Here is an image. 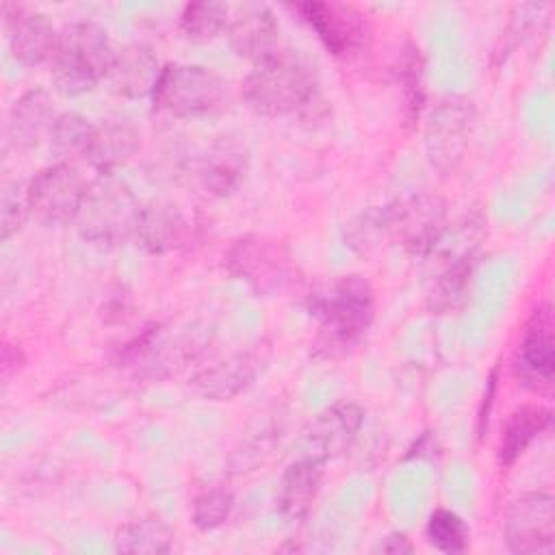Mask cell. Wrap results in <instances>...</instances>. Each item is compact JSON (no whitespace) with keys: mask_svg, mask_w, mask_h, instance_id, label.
<instances>
[{"mask_svg":"<svg viewBox=\"0 0 555 555\" xmlns=\"http://www.w3.org/2000/svg\"><path fill=\"white\" fill-rule=\"evenodd\" d=\"M308 310L319 321L321 343L345 351L356 347L373 323V288L362 275H340L310 293Z\"/></svg>","mask_w":555,"mask_h":555,"instance_id":"cell-1","label":"cell"},{"mask_svg":"<svg viewBox=\"0 0 555 555\" xmlns=\"http://www.w3.org/2000/svg\"><path fill=\"white\" fill-rule=\"evenodd\" d=\"M115 50L106 30L93 22H74L59 33L50 59L52 82L63 95H82L106 80Z\"/></svg>","mask_w":555,"mask_h":555,"instance_id":"cell-2","label":"cell"},{"mask_svg":"<svg viewBox=\"0 0 555 555\" xmlns=\"http://www.w3.org/2000/svg\"><path fill=\"white\" fill-rule=\"evenodd\" d=\"M314 87V74L301 59L273 52L254 63L243 82V98L256 113L278 117L304 108L312 100Z\"/></svg>","mask_w":555,"mask_h":555,"instance_id":"cell-3","label":"cell"},{"mask_svg":"<svg viewBox=\"0 0 555 555\" xmlns=\"http://www.w3.org/2000/svg\"><path fill=\"white\" fill-rule=\"evenodd\" d=\"M143 206L132 191L113 176L89 184L74 219L80 236L100 245H117L137 234Z\"/></svg>","mask_w":555,"mask_h":555,"instance_id":"cell-4","label":"cell"},{"mask_svg":"<svg viewBox=\"0 0 555 555\" xmlns=\"http://www.w3.org/2000/svg\"><path fill=\"white\" fill-rule=\"evenodd\" d=\"M152 100L156 108L173 117H204L225 106L228 82L202 65H165Z\"/></svg>","mask_w":555,"mask_h":555,"instance_id":"cell-5","label":"cell"},{"mask_svg":"<svg viewBox=\"0 0 555 555\" xmlns=\"http://www.w3.org/2000/svg\"><path fill=\"white\" fill-rule=\"evenodd\" d=\"M228 271L258 295L275 297L297 280V267L288 249L264 236H243L225 251Z\"/></svg>","mask_w":555,"mask_h":555,"instance_id":"cell-6","label":"cell"},{"mask_svg":"<svg viewBox=\"0 0 555 555\" xmlns=\"http://www.w3.org/2000/svg\"><path fill=\"white\" fill-rule=\"evenodd\" d=\"M475 128V106L466 98L438 102L425 124V154L431 167L442 173L453 171L470 143Z\"/></svg>","mask_w":555,"mask_h":555,"instance_id":"cell-7","label":"cell"},{"mask_svg":"<svg viewBox=\"0 0 555 555\" xmlns=\"http://www.w3.org/2000/svg\"><path fill=\"white\" fill-rule=\"evenodd\" d=\"M30 217L43 225H63L76 219L89 184L69 163L37 171L28 182Z\"/></svg>","mask_w":555,"mask_h":555,"instance_id":"cell-8","label":"cell"},{"mask_svg":"<svg viewBox=\"0 0 555 555\" xmlns=\"http://www.w3.org/2000/svg\"><path fill=\"white\" fill-rule=\"evenodd\" d=\"M295 9L334 56H353L371 41V24L353 4L312 0L301 2Z\"/></svg>","mask_w":555,"mask_h":555,"instance_id":"cell-9","label":"cell"},{"mask_svg":"<svg viewBox=\"0 0 555 555\" xmlns=\"http://www.w3.org/2000/svg\"><path fill=\"white\" fill-rule=\"evenodd\" d=\"M364 423V410L353 401H336L321 410L299 434V457L325 464L345 453Z\"/></svg>","mask_w":555,"mask_h":555,"instance_id":"cell-10","label":"cell"},{"mask_svg":"<svg viewBox=\"0 0 555 555\" xmlns=\"http://www.w3.org/2000/svg\"><path fill=\"white\" fill-rule=\"evenodd\" d=\"M505 542L512 553H551L555 542V501L546 492L518 496L505 516Z\"/></svg>","mask_w":555,"mask_h":555,"instance_id":"cell-11","label":"cell"},{"mask_svg":"<svg viewBox=\"0 0 555 555\" xmlns=\"http://www.w3.org/2000/svg\"><path fill=\"white\" fill-rule=\"evenodd\" d=\"M447 225V208L438 195L421 193L388 206V234L412 256H427Z\"/></svg>","mask_w":555,"mask_h":555,"instance_id":"cell-12","label":"cell"},{"mask_svg":"<svg viewBox=\"0 0 555 555\" xmlns=\"http://www.w3.org/2000/svg\"><path fill=\"white\" fill-rule=\"evenodd\" d=\"M553 312L548 304L533 310L525 325L522 343L516 356L518 377L538 392H551L555 375V338Z\"/></svg>","mask_w":555,"mask_h":555,"instance_id":"cell-13","label":"cell"},{"mask_svg":"<svg viewBox=\"0 0 555 555\" xmlns=\"http://www.w3.org/2000/svg\"><path fill=\"white\" fill-rule=\"evenodd\" d=\"M278 20L267 4L245 2L230 9L225 24V37L236 54L251 59L254 63L278 52Z\"/></svg>","mask_w":555,"mask_h":555,"instance_id":"cell-14","label":"cell"},{"mask_svg":"<svg viewBox=\"0 0 555 555\" xmlns=\"http://www.w3.org/2000/svg\"><path fill=\"white\" fill-rule=\"evenodd\" d=\"M160 72L156 54L147 46L132 43L115 52L106 80L124 98H145L154 93Z\"/></svg>","mask_w":555,"mask_h":555,"instance_id":"cell-15","label":"cell"},{"mask_svg":"<svg viewBox=\"0 0 555 555\" xmlns=\"http://www.w3.org/2000/svg\"><path fill=\"white\" fill-rule=\"evenodd\" d=\"M9 26V50L13 59L22 65H39L50 61L59 33L54 30L52 22L41 13H24L17 11L15 17H7Z\"/></svg>","mask_w":555,"mask_h":555,"instance_id":"cell-16","label":"cell"},{"mask_svg":"<svg viewBox=\"0 0 555 555\" xmlns=\"http://www.w3.org/2000/svg\"><path fill=\"white\" fill-rule=\"evenodd\" d=\"M486 217L479 210L466 212L455 223H447L431 249L425 258H431V262L440 269L473 262L477 256V249L481 247V241L486 238Z\"/></svg>","mask_w":555,"mask_h":555,"instance_id":"cell-17","label":"cell"},{"mask_svg":"<svg viewBox=\"0 0 555 555\" xmlns=\"http://www.w3.org/2000/svg\"><path fill=\"white\" fill-rule=\"evenodd\" d=\"M256 373H258L256 356L241 351L202 369L193 377V386L197 388L199 395L208 399L225 401L243 392L254 382Z\"/></svg>","mask_w":555,"mask_h":555,"instance_id":"cell-18","label":"cell"},{"mask_svg":"<svg viewBox=\"0 0 555 555\" xmlns=\"http://www.w3.org/2000/svg\"><path fill=\"white\" fill-rule=\"evenodd\" d=\"M54 119L50 95L43 89H33L11 106L7 117V139L15 150L33 147L46 130H52Z\"/></svg>","mask_w":555,"mask_h":555,"instance_id":"cell-19","label":"cell"},{"mask_svg":"<svg viewBox=\"0 0 555 555\" xmlns=\"http://www.w3.org/2000/svg\"><path fill=\"white\" fill-rule=\"evenodd\" d=\"M321 477L323 464L308 457H297L286 466L278 488V505L284 518L299 520L310 512L321 488Z\"/></svg>","mask_w":555,"mask_h":555,"instance_id":"cell-20","label":"cell"},{"mask_svg":"<svg viewBox=\"0 0 555 555\" xmlns=\"http://www.w3.org/2000/svg\"><path fill=\"white\" fill-rule=\"evenodd\" d=\"M189 223L176 206L158 204L141 210L137 238L150 254H165L180 247L186 238Z\"/></svg>","mask_w":555,"mask_h":555,"instance_id":"cell-21","label":"cell"},{"mask_svg":"<svg viewBox=\"0 0 555 555\" xmlns=\"http://www.w3.org/2000/svg\"><path fill=\"white\" fill-rule=\"evenodd\" d=\"M137 147H139V134L132 126L121 121H108L95 128L93 141L85 158L102 176H113V171H117L132 158Z\"/></svg>","mask_w":555,"mask_h":555,"instance_id":"cell-22","label":"cell"},{"mask_svg":"<svg viewBox=\"0 0 555 555\" xmlns=\"http://www.w3.org/2000/svg\"><path fill=\"white\" fill-rule=\"evenodd\" d=\"M548 425H551L548 408L533 405V403L516 408L503 425L501 444H499L501 464L512 466Z\"/></svg>","mask_w":555,"mask_h":555,"instance_id":"cell-23","label":"cell"},{"mask_svg":"<svg viewBox=\"0 0 555 555\" xmlns=\"http://www.w3.org/2000/svg\"><path fill=\"white\" fill-rule=\"evenodd\" d=\"M247 173L245 152L234 143H217L206 154L202 165V182L204 186L219 197L234 193Z\"/></svg>","mask_w":555,"mask_h":555,"instance_id":"cell-24","label":"cell"},{"mask_svg":"<svg viewBox=\"0 0 555 555\" xmlns=\"http://www.w3.org/2000/svg\"><path fill=\"white\" fill-rule=\"evenodd\" d=\"M173 546V529L160 518H139L115 531V548L121 553L160 555Z\"/></svg>","mask_w":555,"mask_h":555,"instance_id":"cell-25","label":"cell"},{"mask_svg":"<svg viewBox=\"0 0 555 555\" xmlns=\"http://www.w3.org/2000/svg\"><path fill=\"white\" fill-rule=\"evenodd\" d=\"M473 271H475V260L440 269L434 275L431 288L427 295L429 308L438 314L453 312V310L462 308L468 297V291H470Z\"/></svg>","mask_w":555,"mask_h":555,"instance_id":"cell-26","label":"cell"},{"mask_svg":"<svg viewBox=\"0 0 555 555\" xmlns=\"http://www.w3.org/2000/svg\"><path fill=\"white\" fill-rule=\"evenodd\" d=\"M228 17H230V7L223 2H215V0L191 2L184 7L180 15V30L184 33L186 39L210 41L225 30Z\"/></svg>","mask_w":555,"mask_h":555,"instance_id":"cell-27","label":"cell"},{"mask_svg":"<svg viewBox=\"0 0 555 555\" xmlns=\"http://www.w3.org/2000/svg\"><path fill=\"white\" fill-rule=\"evenodd\" d=\"M95 128L87 117L80 113H63L54 119L50 130L52 147L59 156H87L89 145L93 141Z\"/></svg>","mask_w":555,"mask_h":555,"instance_id":"cell-28","label":"cell"},{"mask_svg":"<svg viewBox=\"0 0 555 555\" xmlns=\"http://www.w3.org/2000/svg\"><path fill=\"white\" fill-rule=\"evenodd\" d=\"M425 535L434 548L447 555L464 553L470 542L468 525L451 509H436L427 520Z\"/></svg>","mask_w":555,"mask_h":555,"instance_id":"cell-29","label":"cell"},{"mask_svg":"<svg viewBox=\"0 0 555 555\" xmlns=\"http://www.w3.org/2000/svg\"><path fill=\"white\" fill-rule=\"evenodd\" d=\"M397 78L403 93V113L408 121H416L425 104V89H423V56L414 43L405 46L399 61Z\"/></svg>","mask_w":555,"mask_h":555,"instance_id":"cell-30","label":"cell"},{"mask_svg":"<svg viewBox=\"0 0 555 555\" xmlns=\"http://www.w3.org/2000/svg\"><path fill=\"white\" fill-rule=\"evenodd\" d=\"M234 505V496L230 490L212 486L202 490L195 499H193V507H191V520L197 529L202 531H210L217 529L219 525L225 522V518L230 516Z\"/></svg>","mask_w":555,"mask_h":555,"instance_id":"cell-31","label":"cell"},{"mask_svg":"<svg viewBox=\"0 0 555 555\" xmlns=\"http://www.w3.org/2000/svg\"><path fill=\"white\" fill-rule=\"evenodd\" d=\"M30 217L28 204V184L9 180L2 184V202H0V219H2V238H11L17 234L26 219Z\"/></svg>","mask_w":555,"mask_h":555,"instance_id":"cell-32","label":"cell"},{"mask_svg":"<svg viewBox=\"0 0 555 555\" xmlns=\"http://www.w3.org/2000/svg\"><path fill=\"white\" fill-rule=\"evenodd\" d=\"M412 551H414V546H412L410 538L405 533H401V531L386 533L373 546V553H386V555H408Z\"/></svg>","mask_w":555,"mask_h":555,"instance_id":"cell-33","label":"cell"}]
</instances>
